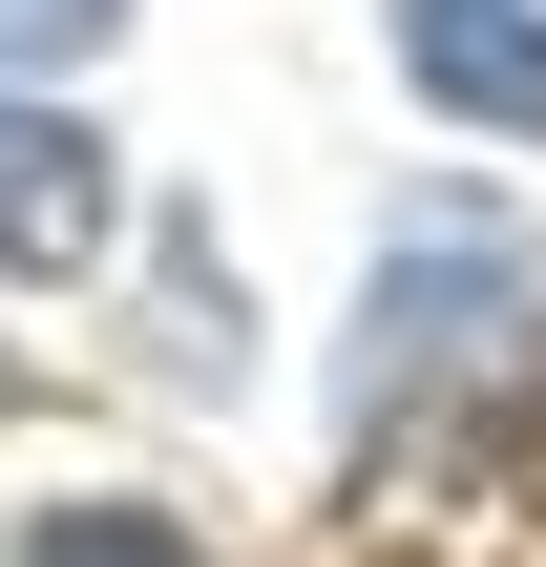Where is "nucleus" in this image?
<instances>
[{
  "label": "nucleus",
  "mask_w": 546,
  "mask_h": 567,
  "mask_svg": "<svg viewBox=\"0 0 546 567\" xmlns=\"http://www.w3.org/2000/svg\"><path fill=\"white\" fill-rule=\"evenodd\" d=\"M379 42H400V84H421V105L526 126V147H546V0H379Z\"/></svg>",
  "instance_id": "obj_1"
},
{
  "label": "nucleus",
  "mask_w": 546,
  "mask_h": 567,
  "mask_svg": "<svg viewBox=\"0 0 546 567\" xmlns=\"http://www.w3.org/2000/svg\"><path fill=\"white\" fill-rule=\"evenodd\" d=\"M105 252V126L0 84V274H84Z\"/></svg>",
  "instance_id": "obj_2"
},
{
  "label": "nucleus",
  "mask_w": 546,
  "mask_h": 567,
  "mask_svg": "<svg viewBox=\"0 0 546 567\" xmlns=\"http://www.w3.org/2000/svg\"><path fill=\"white\" fill-rule=\"evenodd\" d=\"M21 567H210V547H189L168 505H63V526H42Z\"/></svg>",
  "instance_id": "obj_3"
},
{
  "label": "nucleus",
  "mask_w": 546,
  "mask_h": 567,
  "mask_svg": "<svg viewBox=\"0 0 546 567\" xmlns=\"http://www.w3.org/2000/svg\"><path fill=\"white\" fill-rule=\"evenodd\" d=\"M105 21H126V0H0V63H84Z\"/></svg>",
  "instance_id": "obj_4"
}]
</instances>
